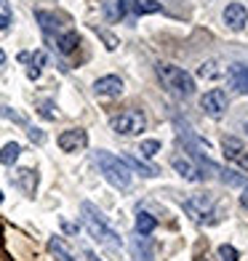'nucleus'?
<instances>
[{
  "instance_id": "nucleus-23",
  "label": "nucleus",
  "mask_w": 248,
  "mask_h": 261,
  "mask_svg": "<svg viewBox=\"0 0 248 261\" xmlns=\"http://www.w3.org/2000/svg\"><path fill=\"white\" fill-rule=\"evenodd\" d=\"M136 152H139L141 158H147V160H150V158H155L158 152H160V141H158V139H147V141H141V144H139Z\"/></svg>"
},
{
  "instance_id": "nucleus-5",
  "label": "nucleus",
  "mask_w": 248,
  "mask_h": 261,
  "mask_svg": "<svg viewBox=\"0 0 248 261\" xmlns=\"http://www.w3.org/2000/svg\"><path fill=\"white\" fill-rule=\"evenodd\" d=\"M110 128L117 136H139L147 128V117L141 110H126L120 115L110 117Z\"/></svg>"
},
{
  "instance_id": "nucleus-6",
  "label": "nucleus",
  "mask_w": 248,
  "mask_h": 261,
  "mask_svg": "<svg viewBox=\"0 0 248 261\" xmlns=\"http://www.w3.org/2000/svg\"><path fill=\"white\" fill-rule=\"evenodd\" d=\"M200 107H203V112L208 117H221L224 112H227V107H230V99H227V93H224L221 88H211V91H206L203 96H200Z\"/></svg>"
},
{
  "instance_id": "nucleus-11",
  "label": "nucleus",
  "mask_w": 248,
  "mask_h": 261,
  "mask_svg": "<svg viewBox=\"0 0 248 261\" xmlns=\"http://www.w3.org/2000/svg\"><path fill=\"white\" fill-rule=\"evenodd\" d=\"M221 149H224V158H227V160L238 163L243 171H248V155H245V147H243L240 139L224 136V139H221Z\"/></svg>"
},
{
  "instance_id": "nucleus-28",
  "label": "nucleus",
  "mask_w": 248,
  "mask_h": 261,
  "mask_svg": "<svg viewBox=\"0 0 248 261\" xmlns=\"http://www.w3.org/2000/svg\"><path fill=\"white\" fill-rule=\"evenodd\" d=\"M240 205H243V208L248 211V184L243 187V195H240Z\"/></svg>"
},
{
  "instance_id": "nucleus-4",
  "label": "nucleus",
  "mask_w": 248,
  "mask_h": 261,
  "mask_svg": "<svg viewBox=\"0 0 248 261\" xmlns=\"http://www.w3.org/2000/svg\"><path fill=\"white\" fill-rule=\"evenodd\" d=\"M184 213L190 216L192 221L197 224H214L216 219V203H214V197L211 195H192V197H187L184 203H182Z\"/></svg>"
},
{
  "instance_id": "nucleus-16",
  "label": "nucleus",
  "mask_w": 248,
  "mask_h": 261,
  "mask_svg": "<svg viewBox=\"0 0 248 261\" xmlns=\"http://www.w3.org/2000/svg\"><path fill=\"white\" fill-rule=\"evenodd\" d=\"M54 43H56L59 54H72L78 48V43H80V35L75 30H64L62 35H56V38H54Z\"/></svg>"
},
{
  "instance_id": "nucleus-32",
  "label": "nucleus",
  "mask_w": 248,
  "mask_h": 261,
  "mask_svg": "<svg viewBox=\"0 0 248 261\" xmlns=\"http://www.w3.org/2000/svg\"><path fill=\"white\" fill-rule=\"evenodd\" d=\"M0 203H3V192H0Z\"/></svg>"
},
{
  "instance_id": "nucleus-15",
  "label": "nucleus",
  "mask_w": 248,
  "mask_h": 261,
  "mask_svg": "<svg viewBox=\"0 0 248 261\" xmlns=\"http://www.w3.org/2000/svg\"><path fill=\"white\" fill-rule=\"evenodd\" d=\"M35 19L40 21L43 32L48 35L51 40L56 38V35H62V32H64V27H62V19H59L56 14H48V11H38V14H35Z\"/></svg>"
},
{
  "instance_id": "nucleus-2",
  "label": "nucleus",
  "mask_w": 248,
  "mask_h": 261,
  "mask_svg": "<svg viewBox=\"0 0 248 261\" xmlns=\"http://www.w3.org/2000/svg\"><path fill=\"white\" fill-rule=\"evenodd\" d=\"M93 160H96L99 173L107 179L110 187H115V189H128L131 187V168L123 163V158L112 155V152H107V149H96Z\"/></svg>"
},
{
  "instance_id": "nucleus-18",
  "label": "nucleus",
  "mask_w": 248,
  "mask_h": 261,
  "mask_svg": "<svg viewBox=\"0 0 248 261\" xmlns=\"http://www.w3.org/2000/svg\"><path fill=\"white\" fill-rule=\"evenodd\" d=\"M19 158H21V144H16V141H8V144L0 147V163L3 165H14Z\"/></svg>"
},
{
  "instance_id": "nucleus-22",
  "label": "nucleus",
  "mask_w": 248,
  "mask_h": 261,
  "mask_svg": "<svg viewBox=\"0 0 248 261\" xmlns=\"http://www.w3.org/2000/svg\"><path fill=\"white\" fill-rule=\"evenodd\" d=\"M221 75V69H219V62L216 59H208V62H203L197 67V77L200 80H216Z\"/></svg>"
},
{
  "instance_id": "nucleus-10",
  "label": "nucleus",
  "mask_w": 248,
  "mask_h": 261,
  "mask_svg": "<svg viewBox=\"0 0 248 261\" xmlns=\"http://www.w3.org/2000/svg\"><path fill=\"white\" fill-rule=\"evenodd\" d=\"M128 251H131L134 261H155V253H152V243L147 234H139L134 232L128 237Z\"/></svg>"
},
{
  "instance_id": "nucleus-26",
  "label": "nucleus",
  "mask_w": 248,
  "mask_h": 261,
  "mask_svg": "<svg viewBox=\"0 0 248 261\" xmlns=\"http://www.w3.org/2000/svg\"><path fill=\"white\" fill-rule=\"evenodd\" d=\"M51 110H54V104H43V110H40V115H43V117H48V120H54L56 115H54Z\"/></svg>"
},
{
  "instance_id": "nucleus-30",
  "label": "nucleus",
  "mask_w": 248,
  "mask_h": 261,
  "mask_svg": "<svg viewBox=\"0 0 248 261\" xmlns=\"http://www.w3.org/2000/svg\"><path fill=\"white\" fill-rule=\"evenodd\" d=\"M3 67H6V51L0 48V69H3Z\"/></svg>"
},
{
  "instance_id": "nucleus-12",
  "label": "nucleus",
  "mask_w": 248,
  "mask_h": 261,
  "mask_svg": "<svg viewBox=\"0 0 248 261\" xmlns=\"http://www.w3.org/2000/svg\"><path fill=\"white\" fill-rule=\"evenodd\" d=\"M221 19H224V24H227L230 30H243L245 21H248V8L243 3H227Z\"/></svg>"
},
{
  "instance_id": "nucleus-7",
  "label": "nucleus",
  "mask_w": 248,
  "mask_h": 261,
  "mask_svg": "<svg viewBox=\"0 0 248 261\" xmlns=\"http://www.w3.org/2000/svg\"><path fill=\"white\" fill-rule=\"evenodd\" d=\"M163 6L158 3V0H117V14L128 16V14H134V16H147V14H158Z\"/></svg>"
},
{
  "instance_id": "nucleus-27",
  "label": "nucleus",
  "mask_w": 248,
  "mask_h": 261,
  "mask_svg": "<svg viewBox=\"0 0 248 261\" xmlns=\"http://www.w3.org/2000/svg\"><path fill=\"white\" fill-rule=\"evenodd\" d=\"M8 24H11L8 14H0V32H6V30H8Z\"/></svg>"
},
{
  "instance_id": "nucleus-1",
  "label": "nucleus",
  "mask_w": 248,
  "mask_h": 261,
  "mask_svg": "<svg viewBox=\"0 0 248 261\" xmlns=\"http://www.w3.org/2000/svg\"><path fill=\"white\" fill-rule=\"evenodd\" d=\"M80 219H83V227L88 229V234L99 245H107V248H112V251H120L123 248V237L117 234V229L107 221V216H104L93 203H88V200L80 203Z\"/></svg>"
},
{
  "instance_id": "nucleus-17",
  "label": "nucleus",
  "mask_w": 248,
  "mask_h": 261,
  "mask_svg": "<svg viewBox=\"0 0 248 261\" xmlns=\"http://www.w3.org/2000/svg\"><path fill=\"white\" fill-rule=\"evenodd\" d=\"M48 251L56 261H78L75 253L69 251V245L62 240V237H48Z\"/></svg>"
},
{
  "instance_id": "nucleus-19",
  "label": "nucleus",
  "mask_w": 248,
  "mask_h": 261,
  "mask_svg": "<svg viewBox=\"0 0 248 261\" xmlns=\"http://www.w3.org/2000/svg\"><path fill=\"white\" fill-rule=\"evenodd\" d=\"M155 227H158V221H155L152 213H147V211H139L136 213V232L139 234H152V232H155Z\"/></svg>"
},
{
  "instance_id": "nucleus-21",
  "label": "nucleus",
  "mask_w": 248,
  "mask_h": 261,
  "mask_svg": "<svg viewBox=\"0 0 248 261\" xmlns=\"http://www.w3.org/2000/svg\"><path fill=\"white\" fill-rule=\"evenodd\" d=\"M123 163H126L131 171H139V173H144V176H158V168H155V165H147L144 160H139V158H134V155H126Z\"/></svg>"
},
{
  "instance_id": "nucleus-29",
  "label": "nucleus",
  "mask_w": 248,
  "mask_h": 261,
  "mask_svg": "<svg viewBox=\"0 0 248 261\" xmlns=\"http://www.w3.org/2000/svg\"><path fill=\"white\" fill-rule=\"evenodd\" d=\"M86 258H88V261H102V258H99L96 253H93V251H86Z\"/></svg>"
},
{
  "instance_id": "nucleus-24",
  "label": "nucleus",
  "mask_w": 248,
  "mask_h": 261,
  "mask_svg": "<svg viewBox=\"0 0 248 261\" xmlns=\"http://www.w3.org/2000/svg\"><path fill=\"white\" fill-rule=\"evenodd\" d=\"M219 258L221 261H238L240 258V253H238V248H235V245H219Z\"/></svg>"
},
{
  "instance_id": "nucleus-3",
  "label": "nucleus",
  "mask_w": 248,
  "mask_h": 261,
  "mask_svg": "<svg viewBox=\"0 0 248 261\" xmlns=\"http://www.w3.org/2000/svg\"><path fill=\"white\" fill-rule=\"evenodd\" d=\"M155 72H158L160 83L173 93V96L187 99V96H192V93H195V77L187 72V69L176 67V64H163V62H158V64H155Z\"/></svg>"
},
{
  "instance_id": "nucleus-9",
  "label": "nucleus",
  "mask_w": 248,
  "mask_h": 261,
  "mask_svg": "<svg viewBox=\"0 0 248 261\" xmlns=\"http://www.w3.org/2000/svg\"><path fill=\"white\" fill-rule=\"evenodd\" d=\"M171 165H173V171L182 176V179H187V181H206L208 176L203 173V168L192 160V158H182V155H176V158H171Z\"/></svg>"
},
{
  "instance_id": "nucleus-8",
  "label": "nucleus",
  "mask_w": 248,
  "mask_h": 261,
  "mask_svg": "<svg viewBox=\"0 0 248 261\" xmlns=\"http://www.w3.org/2000/svg\"><path fill=\"white\" fill-rule=\"evenodd\" d=\"M56 144H59L62 152H80L88 144V134L83 128H69V130H62V134H59Z\"/></svg>"
},
{
  "instance_id": "nucleus-20",
  "label": "nucleus",
  "mask_w": 248,
  "mask_h": 261,
  "mask_svg": "<svg viewBox=\"0 0 248 261\" xmlns=\"http://www.w3.org/2000/svg\"><path fill=\"white\" fill-rule=\"evenodd\" d=\"M219 179L227 184V187H245L248 184V179H245L243 173L232 171V168H221V165H219Z\"/></svg>"
},
{
  "instance_id": "nucleus-33",
  "label": "nucleus",
  "mask_w": 248,
  "mask_h": 261,
  "mask_svg": "<svg viewBox=\"0 0 248 261\" xmlns=\"http://www.w3.org/2000/svg\"><path fill=\"white\" fill-rule=\"evenodd\" d=\"M245 134H248V123H245Z\"/></svg>"
},
{
  "instance_id": "nucleus-14",
  "label": "nucleus",
  "mask_w": 248,
  "mask_h": 261,
  "mask_svg": "<svg viewBox=\"0 0 248 261\" xmlns=\"http://www.w3.org/2000/svg\"><path fill=\"white\" fill-rule=\"evenodd\" d=\"M227 80L238 93H248V64H243V62L230 64L227 67Z\"/></svg>"
},
{
  "instance_id": "nucleus-25",
  "label": "nucleus",
  "mask_w": 248,
  "mask_h": 261,
  "mask_svg": "<svg viewBox=\"0 0 248 261\" xmlns=\"http://www.w3.org/2000/svg\"><path fill=\"white\" fill-rule=\"evenodd\" d=\"M27 136H30V139L35 141V144H43V139H45L40 128H27Z\"/></svg>"
},
{
  "instance_id": "nucleus-31",
  "label": "nucleus",
  "mask_w": 248,
  "mask_h": 261,
  "mask_svg": "<svg viewBox=\"0 0 248 261\" xmlns=\"http://www.w3.org/2000/svg\"><path fill=\"white\" fill-rule=\"evenodd\" d=\"M0 8H6V11H8V0H0Z\"/></svg>"
},
{
  "instance_id": "nucleus-13",
  "label": "nucleus",
  "mask_w": 248,
  "mask_h": 261,
  "mask_svg": "<svg viewBox=\"0 0 248 261\" xmlns=\"http://www.w3.org/2000/svg\"><path fill=\"white\" fill-rule=\"evenodd\" d=\"M93 93H96V96H120L123 80L117 75H104L99 80H93Z\"/></svg>"
}]
</instances>
